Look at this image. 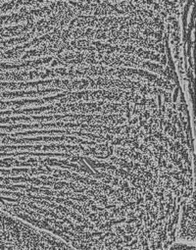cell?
<instances>
[{
  "instance_id": "7a4b0ae2",
  "label": "cell",
  "mask_w": 196,
  "mask_h": 250,
  "mask_svg": "<svg viewBox=\"0 0 196 250\" xmlns=\"http://www.w3.org/2000/svg\"><path fill=\"white\" fill-rule=\"evenodd\" d=\"M169 250H195V247L194 245H192V243L176 241L174 244L171 245Z\"/></svg>"
},
{
  "instance_id": "6da1fadb",
  "label": "cell",
  "mask_w": 196,
  "mask_h": 250,
  "mask_svg": "<svg viewBox=\"0 0 196 250\" xmlns=\"http://www.w3.org/2000/svg\"><path fill=\"white\" fill-rule=\"evenodd\" d=\"M195 240V198L190 199L182 208L177 231L176 241L192 243Z\"/></svg>"
}]
</instances>
